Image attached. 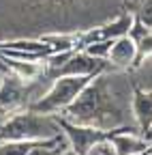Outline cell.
Returning a JSON list of instances; mask_svg holds the SVG:
<instances>
[{
	"mask_svg": "<svg viewBox=\"0 0 152 155\" xmlns=\"http://www.w3.org/2000/svg\"><path fill=\"white\" fill-rule=\"evenodd\" d=\"M131 84L120 75L99 73L86 84V88L75 97V101L64 110V119L99 127L105 131H116L131 119Z\"/></svg>",
	"mask_w": 152,
	"mask_h": 155,
	"instance_id": "6da1fadb",
	"label": "cell"
},
{
	"mask_svg": "<svg viewBox=\"0 0 152 155\" xmlns=\"http://www.w3.org/2000/svg\"><path fill=\"white\" fill-rule=\"evenodd\" d=\"M60 123L56 114H41L26 108V112H17L5 121L0 127V140H26L39 142L60 136Z\"/></svg>",
	"mask_w": 152,
	"mask_h": 155,
	"instance_id": "7a4b0ae2",
	"label": "cell"
},
{
	"mask_svg": "<svg viewBox=\"0 0 152 155\" xmlns=\"http://www.w3.org/2000/svg\"><path fill=\"white\" fill-rule=\"evenodd\" d=\"M92 80L88 75H60L56 78L54 84L49 86V91L45 95H41L39 99H34L32 104H28L26 108L41 112V114H56V112H64L77 97L86 84Z\"/></svg>",
	"mask_w": 152,
	"mask_h": 155,
	"instance_id": "3957f363",
	"label": "cell"
},
{
	"mask_svg": "<svg viewBox=\"0 0 152 155\" xmlns=\"http://www.w3.org/2000/svg\"><path fill=\"white\" fill-rule=\"evenodd\" d=\"M58 123H60L62 134L67 136L69 149H71L75 155H88L90 149L97 144L99 140H103V138H107V136H109V131H105V129L73 123V121H67L64 116H62V119L58 116Z\"/></svg>",
	"mask_w": 152,
	"mask_h": 155,
	"instance_id": "277c9868",
	"label": "cell"
},
{
	"mask_svg": "<svg viewBox=\"0 0 152 155\" xmlns=\"http://www.w3.org/2000/svg\"><path fill=\"white\" fill-rule=\"evenodd\" d=\"M107 69V61L105 58H97V56H90L86 52L82 54H69V58L60 65L56 67L54 71V80L60 75H88V78H94Z\"/></svg>",
	"mask_w": 152,
	"mask_h": 155,
	"instance_id": "5b68a950",
	"label": "cell"
},
{
	"mask_svg": "<svg viewBox=\"0 0 152 155\" xmlns=\"http://www.w3.org/2000/svg\"><path fill=\"white\" fill-rule=\"evenodd\" d=\"M135 61H137V45L131 32L113 39L107 52V63L116 69H129L131 65H135Z\"/></svg>",
	"mask_w": 152,
	"mask_h": 155,
	"instance_id": "8992f818",
	"label": "cell"
},
{
	"mask_svg": "<svg viewBox=\"0 0 152 155\" xmlns=\"http://www.w3.org/2000/svg\"><path fill=\"white\" fill-rule=\"evenodd\" d=\"M26 101V82L17 75H7L0 80V110L15 112Z\"/></svg>",
	"mask_w": 152,
	"mask_h": 155,
	"instance_id": "52a82bcc",
	"label": "cell"
},
{
	"mask_svg": "<svg viewBox=\"0 0 152 155\" xmlns=\"http://www.w3.org/2000/svg\"><path fill=\"white\" fill-rule=\"evenodd\" d=\"M107 138L118 155H139V153L148 151V147H150V140L146 136H137L135 129H131L126 134H120V129H116V131H109Z\"/></svg>",
	"mask_w": 152,
	"mask_h": 155,
	"instance_id": "ba28073f",
	"label": "cell"
},
{
	"mask_svg": "<svg viewBox=\"0 0 152 155\" xmlns=\"http://www.w3.org/2000/svg\"><path fill=\"white\" fill-rule=\"evenodd\" d=\"M131 112H133V121L139 131H150L152 129V93L148 91H133L131 97Z\"/></svg>",
	"mask_w": 152,
	"mask_h": 155,
	"instance_id": "9c48e42d",
	"label": "cell"
},
{
	"mask_svg": "<svg viewBox=\"0 0 152 155\" xmlns=\"http://www.w3.org/2000/svg\"><path fill=\"white\" fill-rule=\"evenodd\" d=\"M131 26H133V15H124L120 17L118 22H113L101 30H92L88 35V41H111V39H116V37H122L126 32H131Z\"/></svg>",
	"mask_w": 152,
	"mask_h": 155,
	"instance_id": "30bf717a",
	"label": "cell"
},
{
	"mask_svg": "<svg viewBox=\"0 0 152 155\" xmlns=\"http://www.w3.org/2000/svg\"><path fill=\"white\" fill-rule=\"evenodd\" d=\"M13 75H17L20 80H24L26 84L28 82H34L43 75V65H39L36 61H22V58H13Z\"/></svg>",
	"mask_w": 152,
	"mask_h": 155,
	"instance_id": "8fae6325",
	"label": "cell"
},
{
	"mask_svg": "<svg viewBox=\"0 0 152 155\" xmlns=\"http://www.w3.org/2000/svg\"><path fill=\"white\" fill-rule=\"evenodd\" d=\"M141 32L139 35H131L133 39H135V45H137V58L139 61H146V58L152 56V28H146L141 26Z\"/></svg>",
	"mask_w": 152,
	"mask_h": 155,
	"instance_id": "7c38bea8",
	"label": "cell"
},
{
	"mask_svg": "<svg viewBox=\"0 0 152 155\" xmlns=\"http://www.w3.org/2000/svg\"><path fill=\"white\" fill-rule=\"evenodd\" d=\"M64 149L60 144V136L56 138H49V140H39L30 147V151L26 155H60Z\"/></svg>",
	"mask_w": 152,
	"mask_h": 155,
	"instance_id": "4fadbf2b",
	"label": "cell"
},
{
	"mask_svg": "<svg viewBox=\"0 0 152 155\" xmlns=\"http://www.w3.org/2000/svg\"><path fill=\"white\" fill-rule=\"evenodd\" d=\"M34 142L26 140H2L0 144V155H26Z\"/></svg>",
	"mask_w": 152,
	"mask_h": 155,
	"instance_id": "5bb4252c",
	"label": "cell"
},
{
	"mask_svg": "<svg viewBox=\"0 0 152 155\" xmlns=\"http://www.w3.org/2000/svg\"><path fill=\"white\" fill-rule=\"evenodd\" d=\"M137 22L146 28H152V0H141L137 7Z\"/></svg>",
	"mask_w": 152,
	"mask_h": 155,
	"instance_id": "9a60e30c",
	"label": "cell"
},
{
	"mask_svg": "<svg viewBox=\"0 0 152 155\" xmlns=\"http://www.w3.org/2000/svg\"><path fill=\"white\" fill-rule=\"evenodd\" d=\"M60 155H75V153H73V151H62Z\"/></svg>",
	"mask_w": 152,
	"mask_h": 155,
	"instance_id": "2e32d148",
	"label": "cell"
},
{
	"mask_svg": "<svg viewBox=\"0 0 152 155\" xmlns=\"http://www.w3.org/2000/svg\"><path fill=\"white\" fill-rule=\"evenodd\" d=\"M146 153H148V155H152V144L148 147V151H146Z\"/></svg>",
	"mask_w": 152,
	"mask_h": 155,
	"instance_id": "e0dca14e",
	"label": "cell"
}]
</instances>
